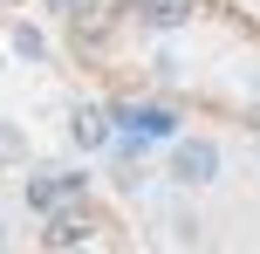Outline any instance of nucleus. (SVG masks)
Instances as JSON below:
<instances>
[{"instance_id":"obj_1","label":"nucleus","mask_w":260,"mask_h":254,"mask_svg":"<svg viewBox=\"0 0 260 254\" xmlns=\"http://www.w3.org/2000/svg\"><path fill=\"white\" fill-rule=\"evenodd\" d=\"M178 179L185 186H212L219 179V145L212 137H185L178 145Z\"/></svg>"},{"instance_id":"obj_2","label":"nucleus","mask_w":260,"mask_h":254,"mask_svg":"<svg viewBox=\"0 0 260 254\" xmlns=\"http://www.w3.org/2000/svg\"><path fill=\"white\" fill-rule=\"evenodd\" d=\"M76 192H82L76 172H41V179H27V206H41V213H55V206L76 200Z\"/></svg>"},{"instance_id":"obj_3","label":"nucleus","mask_w":260,"mask_h":254,"mask_svg":"<svg viewBox=\"0 0 260 254\" xmlns=\"http://www.w3.org/2000/svg\"><path fill=\"white\" fill-rule=\"evenodd\" d=\"M117 124H123L130 137H171V124H178V117L157 110V103H130V110H117Z\"/></svg>"},{"instance_id":"obj_4","label":"nucleus","mask_w":260,"mask_h":254,"mask_svg":"<svg viewBox=\"0 0 260 254\" xmlns=\"http://www.w3.org/2000/svg\"><path fill=\"white\" fill-rule=\"evenodd\" d=\"M69 137H76L82 151H103V145H110V117H103L96 103H82L76 117H69Z\"/></svg>"},{"instance_id":"obj_5","label":"nucleus","mask_w":260,"mask_h":254,"mask_svg":"<svg viewBox=\"0 0 260 254\" xmlns=\"http://www.w3.org/2000/svg\"><path fill=\"white\" fill-rule=\"evenodd\" d=\"M130 14H144L151 27H178V21H192V7H185V0H144V7H130Z\"/></svg>"},{"instance_id":"obj_6","label":"nucleus","mask_w":260,"mask_h":254,"mask_svg":"<svg viewBox=\"0 0 260 254\" xmlns=\"http://www.w3.org/2000/svg\"><path fill=\"white\" fill-rule=\"evenodd\" d=\"M0 158H27V137L14 131V124H0Z\"/></svg>"},{"instance_id":"obj_7","label":"nucleus","mask_w":260,"mask_h":254,"mask_svg":"<svg viewBox=\"0 0 260 254\" xmlns=\"http://www.w3.org/2000/svg\"><path fill=\"white\" fill-rule=\"evenodd\" d=\"M14 48H21V55H41L48 41H41V27H27V21H21V27H14Z\"/></svg>"}]
</instances>
